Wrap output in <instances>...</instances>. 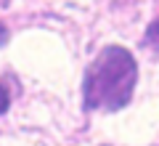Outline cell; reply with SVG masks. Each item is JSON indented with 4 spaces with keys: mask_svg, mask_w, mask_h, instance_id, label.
Wrapping results in <instances>:
<instances>
[{
    "mask_svg": "<svg viewBox=\"0 0 159 146\" xmlns=\"http://www.w3.org/2000/svg\"><path fill=\"white\" fill-rule=\"evenodd\" d=\"M138 64L122 45H106L96 53L82 80V101L90 112H119L133 98Z\"/></svg>",
    "mask_w": 159,
    "mask_h": 146,
    "instance_id": "obj_1",
    "label": "cell"
},
{
    "mask_svg": "<svg viewBox=\"0 0 159 146\" xmlns=\"http://www.w3.org/2000/svg\"><path fill=\"white\" fill-rule=\"evenodd\" d=\"M143 45H146L148 51L159 53V19H154V21L146 27V35H143Z\"/></svg>",
    "mask_w": 159,
    "mask_h": 146,
    "instance_id": "obj_2",
    "label": "cell"
},
{
    "mask_svg": "<svg viewBox=\"0 0 159 146\" xmlns=\"http://www.w3.org/2000/svg\"><path fill=\"white\" fill-rule=\"evenodd\" d=\"M8 106H11V96H8L6 85L0 82V114H6V112H8Z\"/></svg>",
    "mask_w": 159,
    "mask_h": 146,
    "instance_id": "obj_3",
    "label": "cell"
},
{
    "mask_svg": "<svg viewBox=\"0 0 159 146\" xmlns=\"http://www.w3.org/2000/svg\"><path fill=\"white\" fill-rule=\"evenodd\" d=\"M6 37H8V35H6V29H3V27H0V45H3V43H6Z\"/></svg>",
    "mask_w": 159,
    "mask_h": 146,
    "instance_id": "obj_4",
    "label": "cell"
}]
</instances>
